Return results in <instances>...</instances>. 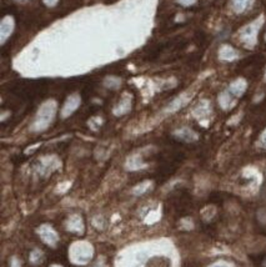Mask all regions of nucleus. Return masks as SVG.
I'll use <instances>...</instances> for the list:
<instances>
[{"mask_svg":"<svg viewBox=\"0 0 266 267\" xmlns=\"http://www.w3.org/2000/svg\"><path fill=\"white\" fill-rule=\"evenodd\" d=\"M93 255H94V249L92 245L85 241L75 242L69 251V257L75 265L89 264L93 258Z\"/></svg>","mask_w":266,"mask_h":267,"instance_id":"nucleus-1","label":"nucleus"},{"mask_svg":"<svg viewBox=\"0 0 266 267\" xmlns=\"http://www.w3.org/2000/svg\"><path fill=\"white\" fill-rule=\"evenodd\" d=\"M38 234L40 238L49 246H55L58 244V241H59V236H58L56 231L49 225H42L38 229Z\"/></svg>","mask_w":266,"mask_h":267,"instance_id":"nucleus-2","label":"nucleus"},{"mask_svg":"<svg viewBox=\"0 0 266 267\" xmlns=\"http://www.w3.org/2000/svg\"><path fill=\"white\" fill-rule=\"evenodd\" d=\"M54 111H55V108H54L53 104H47L44 105L40 112H39V118L36 120V126L38 129H44L47 127V125L51 121L54 116Z\"/></svg>","mask_w":266,"mask_h":267,"instance_id":"nucleus-3","label":"nucleus"},{"mask_svg":"<svg viewBox=\"0 0 266 267\" xmlns=\"http://www.w3.org/2000/svg\"><path fill=\"white\" fill-rule=\"evenodd\" d=\"M245 90H246V82L244 81L243 79H239L231 84L230 88H229L228 93L231 95V96L239 97L244 94V91Z\"/></svg>","mask_w":266,"mask_h":267,"instance_id":"nucleus-4","label":"nucleus"},{"mask_svg":"<svg viewBox=\"0 0 266 267\" xmlns=\"http://www.w3.org/2000/svg\"><path fill=\"white\" fill-rule=\"evenodd\" d=\"M68 230H70V231H74V232H83V230H84L83 221H81V219H80L78 215H74L73 218L69 219Z\"/></svg>","mask_w":266,"mask_h":267,"instance_id":"nucleus-5","label":"nucleus"},{"mask_svg":"<svg viewBox=\"0 0 266 267\" xmlns=\"http://www.w3.org/2000/svg\"><path fill=\"white\" fill-rule=\"evenodd\" d=\"M177 136L185 141H194L198 139V135L190 129H181L180 131H177Z\"/></svg>","mask_w":266,"mask_h":267,"instance_id":"nucleus-6","label":"nucleus"},{"mask_svg":"<svg viewBox=\"0 0 266 267\" xmlns=\"http://www.w3.org/2000/svg\"><path fill=\"white\" fill-rule=\"evenodd\" d=\"M236 56V53L230 47H224L220 51V58L224 60H233Z\"/></svg>","mask_w":266,"mask_h":267,"instance_id":"nucleus-7","label":"nucleus"},{"mask_svg":"<svg viewBox=\"0 0 266 267\" xmlns=\"http://www.w3.org/2000/svg\"><path fill=\"white\" fill-rule=\"evenodd\" d=\"M78 104H79V99H78V97H73V99L69 100L68 103H66L65 108H64V111H63V114L64 115L71 114V112L77 109Z\"/></svg>","mask_w":266,"mask_h":267,"instance_id":"nucleus-8","label":"nucleus"},{"mask_svg":"<svg viewBox=\"0 0 266 267\" xmlns=\"http://www.w3.org/2000/svg\"><path fill=\"white\" fill-rule=\"evenodd\" d=\"M43 260V252L40 250H34L33 252L30 253V262L34 265H38L39 262Z\"/></svg>","mask_w":266,"mask_h":267,"instance_id":"nucleus-9","label":"nucleus"},{"mask_svg":"<svg viewBox=\"0 0 266 267\" xmlns=\"http://www.w3.org/2000/svg\"><path fill=\"white\" fill-rule=\"evenodd\" d=\"M234 3H235V8H236L239 12H241L243 9H245L248 4L250 3V0H234Z\"/></svg>","mask_w":266,"mask_h":267,"instance_id":"nucleus-10","label":"nucleus"},{"mask_svg":"<svg viewBox=\"0 0 266 267\" xmlns=\"http://www.w3.org/2000/svg\"><path fill=\"white\" fill-rule=\"evenodd\" d=\"M209 267H235L233 264H230V262H226V261H218L215 262V264L210 265Z\"/></svg>","mask_w":266,"mask_h":267,"instance_id":"nucleus-11","label":"nucleus"},{"mask_svg":"<svg viewBox=\"0 0 266 267\" xmlns=\"http://www.w3.org/2000/svg\"><path fill=\"white\" fill-rule=\"evenodd\" d=\"M260 145L266 149V130L263 132V134H261V136H260Z\"/></svg>","mask_w":266,"mask_h":267,"instance_id":"nucleus-12","label":"nucleus"},{"mask_svg":"<svg viewBox=\"0 0 266 267\" xmlns=\"http://www.w3.org/2000/svg\"><path fill=\"white\" fill-rule=\"evenodd\" d=\"M92 267H104V264H103V261H100V260H99V261L96 262V264H95L94 266H92Z\"/></svg>","mask_w":266,"mask_h":267,"instance_id":"nucleus-13","label":"nucleus"},{"mask_svg":"<svg viewBox=\"0 0 266 267\" xmlns=\"http://www.w3.org/2000/svg\"><path fill=\"white\" fill-rule=\"evenodd\" d=\"M12 267H20V266H19V265H18V261H16V258H13Z\"/></svg>","mask_w":266,"mask_h":267,"instance_id":"nucleus-14","label":"nucleus"},{"mask_svg":"<svg viewBox=\"0 0 266 267\" xmlns=\"http://www.w3.org/2000/svg\"><path fill=\"white\" fill-rule=\"evenodd\" d=\"M192 1H194V0H183V3H185V4H190V3H192Z\"/></svg>","mask_w":266,"mask_h":267,"instance_id":"nucleus-15","label":"nucleus"},{"mask_svg":"<svg viewBox=\"0 0 266 267\" xmlns=\"http://www.w3.org/2000/svg\"><path fill=\"white\" fill-rule=\"evenodd\" d=\"M50 267H62V266H59V265H53V266H50Z\"/></svg>","mask_w":266,"mask_h":267,"instance_id":"nucleus-16","label":"nucleus"}]
</instances>
